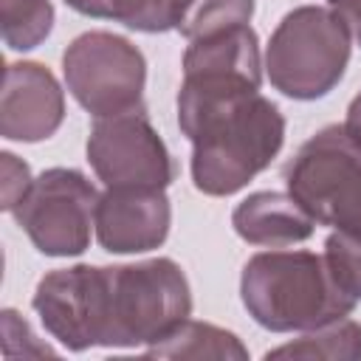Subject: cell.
I'll return each mask as SVG.
<instances>
[{"label": "cell", "mask_w": 361, "mask_h": 361, "mask_svg": "<svg viewBox=\"0 0 361 361\" xmlns=\"http://www.w3.org/2000/svg\"><path fill=\"white\" fill-rule=\"evenodd\" d=\"M42 327L68 350L149 347L192 313L180 265L155 257L130 265H71L45 274L31 299Z\"/></svg>", "instance_id": "6da1fadb"}, {"label": "cell", "mask_w": 361, "mask_h": 361, "mask_svg": "<svg viewBox=\"0 0 361 361\" xmlns=\"http://www.w3.org/2000/svg\"><path fill=\"white\" fill-rule=\"evenodd\" d=\"M178 127L192 141L195 189L226 197L248 186L285 144V116L245 82L189 79L178 90Z\"/></svg>", "instance_id": "7a4b0ae2"}, {"label": "cell", "mask_w": 361, "mask_h": 361, "mask_svg": "<svg viewBox=\"0 0 361 361\" xmlns=\"http://www.w3.org/2000/svg\"><path fill=\"white\" fill-rule=\"evenodd\" d=\"M240 296L248 316L271 333L313 330L355 310L324 257L313 251H259L240 276Z\"/></svg>", "instance_id": "3957f363"}, {"label": "cell", "mask_w": 361, "mask_h": 361, "mask_svg": "<svg viewBox=\"0 0 361 361\" xmlns=\"http://www.w3.org/2000/svg\"><path fill=\"white\" fill-rule=\"evenodd\" d=\"M350 62V34L344 23L322 6H299L274 28L265 48L271 85L296 102L327 96Z\"/></svg>", "instance_id": "277c9868"}, {"label": "cell", "mask_w": 361, "mask_h": 361, "mask_svg": "<svg viewBox=\"0 0 361 361\" xmlns=\"http://www.w3.org/2000/svg\"><path fill=\"white\" fill-rule=\"evenodd\" d=\"M288 195L319 223L361 234V147L344 124L307 138L285 169Z\"/></svg>", "instance_id": "5b68a950"}, {"label": "cell", "mask_w": 361, "mask_h": 361, "mask_svg": "<svg viewBox=\"0 0 361 361\" xmlns=\"http://www.w3.org/2000/svg\"><path fill=\"white\" fill-rule=\"evenodd\" d=\"M62 73L71 96L96 118L141 107L147 59L121 34H79L62 54Z\"/></svg>", "instance_id": "8992f818"}, {"label": "cell", "mask_w": 361, "mask_h": 361, "mask_svg": "<svg viewBox=\"0 0 361 361\" xmlns=\"http://www.w3.org/2000/svg\"><path fill=\"white\" fill-rule=\"evenodd\" d=\"M96 203V186L79 169L54 166L34 178L11 214L45 257H79L90 245Z\"/></svg>", "instance_id": "52a82bcc"}, {"label": "cell", "mask_w": 361, "mask_h": 361, "mask_svg": "<svg viewBox=\"0 0 361 361\" xmlns=\"http://www.w3.org/2000/svg\"><path fill=\"white\" fill-rule=\"evenodd\" d=\"M87 161L104 186L166 189L175 180V161L144 104L96 118L87 135Z\"/></svg>", "instance_id": "ba28073f"}, {"label": "cell", "mask_w": 361, "mask_h": 361, "mask_svg": "<svg viewBox=\"0 0 361 361\" xmlns=\"http://www.w3.org/2000/svg\"><path fill=\"white\" fill-rule=\"evenodd\" d=\"M172 206L164 189L107 186L96 203V240L110 254H144L164 245Z\"/></svg>", "instance_id": "9c48e42d"}, {"label": "cell", "mask_w": 361, "mask_h": 361, "mask_svg": "<svg viewBox=\"0 0 361 361\" xmlns=\"http://www.w3.org/2000/svg\"><path fill=\"white\" fill-rule=\"evenodd\" d=\"M65 118V93L39 62H8L0 99V135L37 144L51 138Z\"/></svg>", "instance_id": "30bf717a"}, {"label": "cell", "mask_w": 361, "mask_h": 361, "mask_svg": "<svg viewBox=\"0 0 361 361\" xmlns=\"http://www.w3.org/2000/svg\"><path fill=\"white\" fill-rule=\"evenodd\" d=\"M183 76L189 79H228L251 87L262 85L259 39L248 23L231 25L206 37L189 39L183 54Z\"/></svg>", "instance_id": "8fae6325"}, {"label": "cell", "mask_w": 361, "mask_h": 361, "mask_svg": "<svg viewBox=\"0 0 361 361\" xmlns=\"http://www.w3.org/2000/svg\"><path fill=\"white\" fill-rule=\"evenodd\" d=\"M231 226L251 245L282 248L307 240L316 228V220L290 195L254 192L237 203L231 214Z\"/></svg>", "instance_id": "7c38bea8"}, {"label": "cell", "mask_w": 361, "mask_h": 361, "mask_svg": "<svg viewBox=\"0 0 361 361\" xmlns=\"http://www.w3.org/2000/svg\"><path fill=\"white\" fill-rule=\"evenodd\" d=\"M149 358H248L245 344L231 333L209 322L186 319L164 341L147 347Z\"/></svg>", "instance_id": "4fadbf2b"}, {"label": "cell", "mask_w": 361, "mask_h": 361, "mask_svg": "<svg viewBox=\"0 0 361 361\" xmlns=\"http://www.w3.org/2000/svg\"><path fill=\"white\" fill-rule=\"evenodd\" d=\"M265 358H324V361H361V324L336 319L322 327L305 330L296 341L268 350Z\"/></svg>", "instance_id": "5bb4252c"}, {"label": "cell", "mask_w": 361, "mask_h": 361, "mask_svg": "<svg viewBox=\"0 0 361 361\" xmlns=\"http://www.w3.org/2000/svg\"><path fill=\"white\" fill-rule=\"evenodd\" d=\"M54 28L51 0H0V31L11 51L37 48Z\"/></svg>", "instance_id": "9a60e30c"}, {"label": "cell", "mask_w": 361, "mask_h": 361, "mask_svg": "<svg viewBox=\"0 0 361 361\" xmlns=\"http://www.w3.org/2000/svg\"><path fill=\"white\" fill-rule=\"evenodd\" d=\"M254 14V0H192L189 14L180 23V34L186 39L206 37L231 25L248 23Z\"/></svg>", "instance_id": "2e32d148"}, {"label": "cell", "mask_w": 361, "mask_h": 361, "mask_svg": "<svg viewBox=\"0 0 361 361\" xmlns=\"http://www.w3.org/2000/svg\"><path fill=\"white\" fill-rule=\"evenodd\" d=\"M324 262L336 285L355 302H361V234L333 231L324 240Z\"/></svg>", "instance_id": "e0dca14e"}, {"label": "cell", "mask_w": 361, "mask_h": 361, "mask_svg": "<svg viewBox=\"0 0 361 361\" xmlns=\"http://www.w3.org/2000/svg\"><path fill=\"white\" fill-rule=\"evenodd\" d=\"M3 209L11 212L23 197L25 192L31 189V172H28V164L25 161H17V155L11 152H3Z\"/></svg>", "instance_id": "ac0fdd59"}, {"label": "cell", "mask_w": 361, "mask_h": 361, "mask_svg": "<svg viewBox=\"0 0 361 361\" xmlns=\"http://www.w3.org/2000/svg\"><path fill=\"white\" fill-rule=\"evenodd\" d=\"M3 336H6V347L20 341L23 355H54V350L48 344H39L37 336L31 333V327L14 310H3Z\"/></svg>", "instance_id": "d6986e66"}, {"label": "cell", "mask_w": 361, "mask_h": 361, "mask_svg": "<svg viewBox=\"0 0 361 361\" xmlns=\"http://www.w3.org/2000/svg\"><path fill=\"white\" fill-rule=\"evenodd\" d=\"M327 8L344 23L350 39L361 45V0H327Z\"/></svg>", "instance_id": "ffe728a7"}, {"label": "cell", "mask_w": 361, "mask_h": 361, "mask_svg": "<svg viewBox=\"0 0 361 361\" xmlns=\"http://www.w3.org/2000/svg\"><path fill=\"white\" fill-rule=\"evenodd\" d=\"M73 11L85 14V17H99V20H113L116 3L118 0H65Z\"/></svg>", "instance_id": "44dd1931"}, {"label": "cell", "mask_w": 361, "mask_h": 361, "mask_svg": "<svg viewBox=\"0 0 361 361\" xmlns=\"http://www.w3.org/2000/svg\"><path fill=\"white\" fill-rule=\"evenodd\" d=\"M344 130H347V135L361 147V93H358V96L350 102V107H347Z\"/></svg>", "instance_id": "7402d4cb"}]
</instances>
